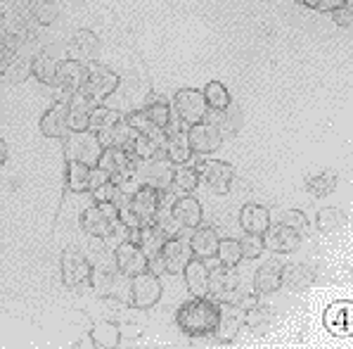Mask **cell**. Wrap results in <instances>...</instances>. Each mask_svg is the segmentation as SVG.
I'll return each mask as SVG.
<instances>
[{"instance_id":"1","label":"cell","mask_w":353,"mask_h":349,"mask_svg":"<svg viewBox=\"0 0 353 349\" xmlns=\"http://www.w3.org/2000/svg\"><path fill=\"white\" fill-rule=\"evenodd\" d=\"M221 304L211 297H190L176 312L178 328L188 337H209L219 323Z\"/></svg>"},{"instance_id":"2","label":"cell","mask_w":353,"mask_h":349,"mask_svg":"<svg viewBox=\"0 0 353 349\" xmlns=\"http://www.w3.org/2000/svg\"><path fill=\"white\" fill-rule=\"evenodd\" d=\"M102 143L100 138L90 129L85 131H69L62 138V152L67 162H81V164L95 167L97 160L102 155Z\"/></svg>"},{"instance_id":"3","label":"cell","mask_w":353,"mask_h":349,"mask_svg":"<svg viewBox=\"0 0 353 349\" xmlns=\"http://www.w3.org/2000/svg\"><path fill=\"white\" fill-rule=\"evenodd\" d=\"M119 88V74L105 64H88V74H85V84L81 93L88 97L93 105H102L107 97L114 95Z\"/></svg>"},{"instance_id":"4","label":"cell","mask_w":353,"mask_h":349,"mask_svg":"<svg viewBox=\"0 0 353 349\" xmlns=\"http://www.w3.org/2000/svg\"><path fill=\"white\" fill-rule=\"evenodd\" d=\"M119 221V207L114 202H95L85 207L79 219V226L83 228L85 236L102 240L112 231V226Z\"/></svg>"},{"instance_id":"5","label":"cell","mask_w":353,"mask_h":349,"mask_svg":"<svg viewBox=\"0 0 353 349\" xmlns=\"http://www.w3.org/2000/svg\"><path fill=\"white\" fill-rule=\"evenodd\" d=\"M240 276H237L235 266H216L209 269V294L206 297L216 299L219 304H232L240 297Z\"/></svg>"},{"instance_id":"6","label":"cell","mask_w":353,"mask_h":349,"mask_svg":"<svg viewBox=\"0 0 353 349\" xmlns=\"http://www.w3.org/2000/svg\"><path fill=\"white\" fill-rule=\"evenodd\" d=\"M173 112H176V117L181 119L185 126L204 122L206 112H209L204 93L197 88H181L173 95Z\"/></svg>"},{"instance_id":"7","label":"cell","mask_w":353,"mask_h":349,"mask_svg":"<svg viewBox=\"0 0 353 349\" xmlns=\"http://www.w3.org/2000/svg\"><path fill=\"white\" fill-rule=\"evenodd\" d=\"M90 271L93 266L79 247H67L59 257V274H62V283L67 287H79L88 283Z\"/></svg>"},{"instance_id":"8","label":"cell","mask_w":353,"mask_h":349,"mask_svg":"<svg viewBox=\"0 0 353 349\" xmlns=\"http://www.w3.org/2000/svg\"><path fill=\"white\" fill-rule=\"evenodd\" d=\"M130 281V307L135 309H152L161 299V281L154 271L138 274Z\"/></svg>"},{"instance_id":"9","label":"cell","mask_w":353,"mask_h":349,"mask_svg":"<svg viewBox=\"0 0 353 349\" xmlns=\"http://www.w3.org/2000/svg\"><path fill=\"white\" fill-rule=\"evenodd\" d=\"M114 266H117V274L123 278H133L138 274L150 271V257L140 249L138 243L126 240L119 247H114Z\"/></svg>"},{"instance_id":"10","label":"cell","mask_w":353,"mask_h":349,"mask_svg":"<svg viewBox=\"0 0 353 349\" xmlns=\"http://www.w3.org/2000/svg\"><path fill=\"white\" fill-rule=\"evenodd\" d=\"M188 133V143L192 155L197 157H209L211 152H216L221 145H223V133H221L219 126H214L211 122H199L192 124V126L185 129Z\"/></svg>"},{"instance_id":"11","label":"cell","mask_w":353,"mask_h":349,"mask_svg":"<svg viewBox=\"0 0 353 349\" xmlns=\"http://www.w3.org/2000/svg\"><path fill=\"white\" fill-rule=\"evenodd\" d=\"M199 171V183H204L209 190H214L216 195L230 193L232 178H235V169L228 162L221 160H204L202 164H197Z\"/></svg>"},{"instance_id":"12","label":"cell","mask_w":353,"mask_h":349,"mask_svg":"<svg viewBox=\"0 0 353 349\" xmlns=\"http://www.w3.org/2000/svg\"><path fill=\"white\" fill-rule=\"evenodd\" d=\"M157 259L161 261V269H164V274L178 276V274H183L185 264H188L190 259H192V249H190L188 240H183L181 236H176V238L164 240V245H161Z\"/></svg>"},{"instance_id":"13","label":"cell","mask_w":353,"mask_h":349,"mask_svg":"<svg viewBox=\"0 0 353 349\" xmlns=\"http://www.w3.org/2000/svg\"><path fill=\"white\" fill-rule=\"evenodd\" d=\"M85 74H88V64L79 62V59H62L57 67V76H55V86L59 93H64V100L74 93H79L85 84Z\"/></svg>"},{"instance_id":"14","label":"cell","mask_w":353,"mask_h":349,"mask_svg":"<svg viewBox=\"0 0 353 349\" xmlns=\"http://www.w3.org/2000/svg\"><path fill=\"white\" fill-rule=\"evenodd\" d=\"M95 167H100L114 183H119V181H123L128 173L135 171V160L128 155L126 150H123V147L110 145V147L102 150V155H100V160H97Z\"/></svg>"},{"instance_id":"15","label":"cell","mask_w":353,"mask_h":349,"mask_svg":"<svg viewBox=\"0 0 353 349\" xmlns=\"http://www.w3.org/2000/svg\"><path fill=\"white\" fill-rule=\"evenodd\" d=\"M164 195H166V190H157V188H152V185H140V188L130 195L128 202L133 207L135 214H138L140 223L154 221L157 211H159L161 202H164Z\"/></svg>"},{"instance_id":"16","label":"cell","mask_w":353,"mask_h":349,"mask_svg":"<svg viewBox=\"0 0 353 349\" xmlns=\"http://www.w3.org/2000/svg\"><path fill=\"white\" fill-rule=\"evenodd\" d=\"M263 245H265V249H270V252H275V254H290V252H294V249H299V245H301V233L285 226V223H280V221L270 223L263 233Z\"/></svg>"},{"instance_id":"17","label":"cell","mask_w":353,"mask_h":349,"mask_svg":"<svg viewBox=\"0 0 353 349\" xmlns=\"http://www.w3.org/2000/svg\"><path fill=\"white\" fill-rule=\"evenodd\" d=\"M138 173L143 185H152L157 190H168L173 181V164L164 155H159L154 160L138 162Z\"/></svg>"},{"instance_id":"18","label":"cell","mask_w":353,"mask_h":349,"mask_svg":"<svg viewBox=\"0 0 353 349\" xmlns=\"http://www.w3.org/2000/svg\"><path fill=\"white\" fill-rule=\"evenodd\" d=\"M38 129L46 138H59L62 140L64 135L69 133V110H67V100H59L52 107H48L43 112L41 122H38Z\"/></svg>"},{"instance_id":"19","label":"cell","mask_w":353,"mask_h":349,"mask_svg":"<svg viewBox=\"0 0 353 349\" xmlns=\"http://www.w3.org/2000/svg\"><path fill=\"white\" fill-rule=\"evenodd\" d=\"M244 326V312L232 304H221V314H219V323L214 328V337L216 342H223V345H230L237 335H240Z\"/></svg>"},{"instance_id":"20","label":"cell","mask_w":353,"mask_h":349,"mask_svg":"<svg viewBox=\"0 0 353 349\" xmlns=\"http://www.w3.org/2000/svg\"><path fill=\"white\" fill-rule=\"evenodd\" d=\"M282 271L285 264L280 259H268L263 266H259L254 274V292L256 294H270L282 287Z\"/></svg>"},{"instance_id":"21","label":"cell","mask_w":353,"mask_h":349,"mask_svg":"<svg viewBox=\"0 0 353 349\" xmlns=\"http://www.w3.org/2000/svg\"><path fill=\"white\" fill-rule=\"evenodd\" d=\"M183 276H185L188 292L192 297H206L209 294V264H206V259L192 257L183 269Z\"/></svg>"},{"instance_id":"22","label":"cell","mask_w":353,"mask_h":349,"mask_svg":"<svg viewBox=\"0 0 353 349\" xmlns=\"http://www.w3.org/2000/svg\"><path fill=\"white\" fill-rule=\"evenodd\" d=\"M219 233L216 228L211 226H202L199 223L197 228H192V236H190V249H192V257H199V259H214L216 257V247H219Z\"/></svg>"},{"instance_id":"23","label":"cell","mask_w":353,"mask_h":349,"mask_svg":"<svg viewBox=\"0 0 353 349\" xmlns=\"http://www.w3.org/2000/svg\"><path fill=\"white\" fill-rule=\"evenodd\" d=\"M171 214H173V219L183 226V231H192V228H197L199 223H202L204 211H202V205H199L192 195H183V198H178L176 202L171 205Z\"/></svg>"},{"instance_id":"24","label":"cell","mask_w":353,"mask_h":349,"mask_svg":"<svg viewBox=\"0 0 353 349\" xmlns=\"http://www.w3.org/2000/svg\"><path fill=\"white\" fill-rule=\"evenodd\" d=\"M121 117H123V114H119L117 110H112V107H105V105H95L93 110H90L88 129L93 131L97 138H100L102 147H105L107 138H110V133H112V129L117 126V122Z\"/></svg>"},{"instance_id":"25","label":"cell","mask_w":353,"mask_h":349,"mask_svg":"<svg viewBox=\"0 0 353 349\" xmlns=\"http://www.w3.org/2000/svg\"><path fill=\"white\" fill-rule=\"evenodd\" d=\"M97 50H100V38L90 29H79L72 36V41H69L72 59H79V62H90V59H95Z\"/></svg>"},{"instance_id":"26","label":"cell","mask_w":353,"mask_h":349,"mask_svg":"<svg viewBox=\"0 0 353 349\" xmlns=\"http://www.w3.org/2000/svg\"><path fill=\"white\" fill-rule=\"evenodd\" d=\"M164 157L171 164H185L192 157V150H190V143H188V133L185 131H166V138H164V147H161Z\"/></svg>"},{"instance_id":"27","label":"cell","mask_w":353,"mask_h":349,"mask_svg":"<svg viewBox=\"0 0 353 349\" xmlns=\"http://www.w3.org/2000/svg\"><path fill=\"white\" fill-rule=\"evenodd\" d=\"M270 226V211L263 205H244L240 211V228L244 233L263 236L265 228Z\"/></svg>"},{"instance_id":"28","label":"cell","mask_w":353,"mask_h":349,"mask_svg":"<svg viewBox=\"0 0 353 349\" xmlns=\"http://www.w3.org/2000/svg\"><path fill=\"white\" fill-rule=\"evenodd\" d=\"M145 114L150 117V122L154 124L157 129L166 131L173 124V110H171V102L166 97L157 95V93H150V97L145 100Z\"/></svg>"},{"instance_id":"29","label":"cell","mask_w":353,"mask_h":349,"mask_svg":"<svg viewBox=\"0 0 353 349\" xmlns=\"http://www.w3.org/2000/svg\"><path fill=\"white\" fill-rule=\"evenodd\" d=\"M164 233L159 231V226H157L154 221L152 223H143V226L135 231L133 236V243L140 245V249H143L145 254H148L150 259H154L157 254H159L161 245H164Z\"/></svg>"},{"instance_id":"30","label":"cell","mask_w":353,"mask_h":349,"mask_svg":"<svg viewBox=\"0 0 353 349\" xmlns=\"http://www.w3.org/2000/svg\"><path fill=\"white\" fill-rule=\"evenodd\" d=\"M316 283V271L306 264H285L282 271V285L290 290H306Z\"/></svg>"},{"instance_id":"31","label":"cell","mask_w":353,"mask_h":349,"mask_svg":"<svg viewBox=\"0 0 353 349\" xmlns=\"http://www.w3.org/2000/svg\"><path fill=\"white\" fill-rule=\"evenodd\" d=\"M62 59L52 55L50 50L38 53V55L31 59V76H36L41 84L46 86H55V76H57V67Z\"/></svg>"},{"instance_id":"32","label":"cell","mask_w":353,"mask_h":349,"mask_svg":"<svg viewBox=\"0 0 353 349\" xmlns=\"http://www.w3.org/2000/svg\"><path fill=\"white\" fill-rule=\"evenodd\" d=\"M121 342V330H119L117 323L112 321H102V323H95L93 330H90V345L93 347H102V349H112Z\"/></svg>"},{"instance_id":"33","label":"cell","mask_w":353,"mask_h":349,"mask_svg":"<svg viewBox=\"0 0 353 349\" xmlns=\"http://www.w3.org/2000/svg\"><path fill=\"white\" fill-rule=\"evenodd\" d=\"M336 183H339V178H336V173L332 171V169H325V171L311 173V176H308L306 181H303L306 190L311 195H316V198H325V195L334 193Z\"/></svg>"},{"instance_id":"34","label":"cell","mask_w":353,"mask_h":349,"mask_svg":"<svg viewBox=\"0 0 353 349\" xmlns=\"http://www.w3.org/2000/svg\"><path fill=\"white\" fill-rule=\"evenodd\" d=\"M90 169L88 164H81V162H67L64 167V178H67V188L72 193H88V181H90Z\"/></svg>"},{"instance_id":"35","label":"cell","mask_w":353,"mask_h":349,"mask_svg":"<svg viewBox=\"0 0 353 349\" xmlns=\"http://www.w3.org/2000/svg\"><path fill=\"white\" fill-rule=\"evenodd\" d=\"M202 93H204V100H206V107H209V110L223 112L230 107V102H232L230 93H228V88L221 84V81H209Z\"/></svg>"},{"instance_id":"36","label":"cell","mask_w":353,"mask_h":349,"mask_svg":"<svg viewBox=\"0 0 353 349\" xmlns=\"http://www.w3.org/2000/svg\"><path fill=\"white\" fill-rule=\"evenodd\" d=\"M171 185H176L181 193L190 195L194 188L199 185V171L194 164H190V162H185V164H178L176 169H173V181Z\"/></svg>"},{"instance_id":"37","label":"cell","mask_w":353,"mask_h":349,"mask_svg":"<svg viewBox=\"0 0 353 349\" xmlns=\"http://www.w3.org/2000/svg\"><path fill=\"white\" fill-rule=\"evenodd\" d=\"M216 259L223 266H237L242 261V247L240 240L235 238H225L219 240V247H216Z\"/></svg>"},{"instance_id":"38","label":"cell","mask_w":353,"mask_h":349,"mask_svg":"<svg viewBox=\"0 0 353 349\" xmlns=\"http://www.w3.org/2000/svg\"><path fill=\"white\" fill-rule=\"evenodd\" d=\"M31 15H34V19L38 21V24L48 26L57 19L59 3L57 0H34V3H31Z\"/></svg>"},{"instance_id":"39","label":"cell","mask_w":353,"mask_h":349,"mask_svg":"<svg viewBox=\"0 0 353 349\" xmlns=\"http://www.w3.org/2000/svg\"><path fill=\"white\" fill-rule=\"evenodd\" d=\"M346 226V214L336 207H325L320 209L318 214V228L325 233H332V231H339V228Z\"/></svg>"},{"instance_id":"40","label":"cell","mask_w":353,"mask_h":349,"mask_svg":"<svg viewBox=\"0 0 353 349\" xmlns=\"http://www.w3.org/2000/svg\"><path fill=\"white\" fill-rule=\"evenodd\" d=\"M90 193H93L95 202H114V205H121L123 200H128V195H123L121 190H119V185L114 183V181L102 183L100 188L90 190Z\"/></svg>"},{"instance_id":"41","label":"cell","mask_w":353,"mask_h":349,"mask_svg":"<svg viewBox=\"0 0 353 349\" xmlns=\"http://www.w3.org/2000/svg\"><path fill=\"white\" fill-rule=\"evenodd\" d=\"M273 321V314L268 312V309H263V307H252V309H247L244 312V323L249 326V328H254V330H259V332H263L265 330V326Z\"/></svg>"},{"instance_id":"42","label":"cell","mask_w":353,"mask_h":349,"mask_svg":"<svg viewBox=\"0 0 353 349\" xmlns=\"http://www.w3.org/2000/svg\"><path fill=\"white\" fill-rule=\"evenodd\" d=\"M242 247V259H259L265 252L263 236H254V233H244V238L240 240Z\"/></svg>"},{"instance_id":"43","label":"cell","mask_w":353,"mask_h":349,"mask_svg":"<svg viewBox=\"0 0 353 349\" xmlns=\"http://www.w3.org/2000/svg\"><path fill=\"white\" fill-rule=\"evenodd\" d=\"M126 122L135 133H154V131H161L150 122V117L145 114V110H135V112L126 114Z\"/></svg>"},{"instance_id":"44","label":"cell","mask_w":353,"mask_h":349,"mask_svg":"<svg viewBox=\"0 0 353 349\" xmlns=\"http://www.w3.org/2000/svg\"><path fill=\"white\" fill-rule=\"evenodd\" d=\"M280 223H285V226H290V228H294V231H306L308 228V219L303 216V211H299V209H287V211H282L280 214Z\"/></svg>"},{"instance_id":"45","label":"cell","mask_w":353,"mask_h":349,"mask_svg":"<svg viewBox=\"0 0 353 349\" xmlns=\"http://www.w3.org/2000/svg\"><path fill=\"white\" fill-rule=\"evenodd\" d=\"M330 15H332V19H334V24H336V26H344V29H351V24H353L351 3L341 5V8H336L334 12H330Z\"/></svg>"},{"instance_id":"46","label":"cell","mask_w":353,"mask_h":349,"mask_svg":"<svg viewBox=\"0 0 353 349\" xmlns=\"http://www.w3.org/2000/svg\"><path fill=\"white\" fill-rule=\"evenodd\" d=\"M107 181H112L110 176H107L105 171H102L100 167H93L90 169V181H88V193L90 190H95V188H100L102 183H107Z\"/></svg>"},{"instance_id":"47","label":"cell","mask_w":353,"mask_h":349,"mask_svg":"<svg viewBox=\"0 0 353 349\" xmlns=\"http://www.w3.org/2000/svg\"><path fill=\"white\" fill-rule=\"evenodd\" d=\"M349 0H318V8L320 12H334L336 8H341V5H346Z\"/></svg>"},{"instance_id":"48","label":"cell","mask_w":353,"mask_h":349,"mask_svg":"<svg viewBox=\"0 0 353 349\" xmlns=\"http://www.w3.org/2000/svg\"><path fill=\"white\" fill-rule=\"evenodd\" d=\"M5 162H8V143L0 138V167H3Z\"/></svg>"},{"instance_id":"49","label":"cell","mask_w":353,"mask_h":349,"mask_svg":"<svg viewBox=\"0 0 353 349\" xmlns=\"http://www.w3.org/2000/svg\"><path fill=\"white\" fill-rule=\"evenodd\" d=\"M14 38V34H10V31L0 29V46H5V43H10Z\"/></svg>"},{"instance_id":"50","label":"cell","mask_w":353,"mask_h":349,"mask_svg":"<svg viewBox=\"0 0 353 349\" xmlns=\"http://www.w3.org/2000/svg\"><path fill=\"white\" fill-rule=\"evenodd\" d=\"M294 3L303 5V8H313V10L318 8V0H294Z\"/></svg>"}]
</instances>
